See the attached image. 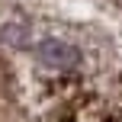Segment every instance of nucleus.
<instances>
[{"label": "nucleus", "instance_id": "nucleus-1", "mask_svg": "<svg viewBox=\"0 0 122 122\" xmlns=\"http://www.w3.org/2000/svg\"><path fill=\"white\" fill-rule=\"evenodd\" d=\"M36 58L42 61L45 67L64 71V67H74L80 61V51L74 48L71 42H61V39H42V42L36 45Z\"/></svg>", "mask_w": 122, "mask_h": 122}]
</instances>
